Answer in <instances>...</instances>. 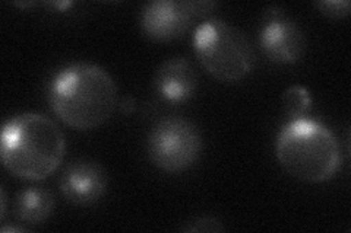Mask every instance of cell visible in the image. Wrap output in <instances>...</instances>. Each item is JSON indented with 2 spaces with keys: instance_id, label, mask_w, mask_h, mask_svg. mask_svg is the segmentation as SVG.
<instances>
[{
  "instance_id": "obj_1",
  "label": "cell",
  "mask_w": 351,
  "mask_h": 233,
  "mask_svg": "<svg viewBox=\"0 0 351 233\" xmlns=\"http://www.w3.org/2000/svg\"><path fill=\"white\" fill-rule=\"evenodd\" d=\"M53 113L66 126L91 130L112 117L117 107V86L101 66L76 61L64 66L49 86Z\"/></svg>"
},
{
  "instance_id": "obj_2",
  "label": "cell",
  "mask_w": 351,
  "mask_h": 233,
  "mask_svg": "<svg viewBox=\"0 0 351 233\" xmlns=\"http://www.w3.org/2000/svg\"><path fill=\"white\" fill-rule=\"evenodd\" d=\"M63 131L49 117L25 113L8 120L2 130L0 156L5 168L18 178H47L64 156Z\"/></svg>"
},
{
  "instance_id": "obj_3",
  "label": "cell",
  "mask_w": 351,
  "mask_h": 233,
  "mask_svg": "<svg viewBox=\"0 0 351 233\" xmlns=\"http://www.w3.org/2000/svg\"><path fill=\"white\" fill-rule=\"evenodd\" d=\"M276 153L282 168L304 182L331 180L341 165V149L334 133L307 117L291 118L281 127Z\"/></svg>"
},
{
  "instance_id": "obj_4",
  "label": "cell",
  "mask_w": 351,
  "mask_h": 233,
  "mask_svg": "<svg viewBox=\"0 0 351 233\" xmlns=\"http://www.w3.org/2000/svg\"><path fill=\"white\" fill-rule=\"evenodd\" d=\"M193 49L202 68L221 82H239L252 73L256 54L241 29L213 18L196 28Z\"/></svg>"
},
{
  "instance_id": "obj_5",
  "label": "cell",
  "mask_w": 351,
  "mask_h": 233,
  "mask_svg": "<svg viewBox=\"0 0 351 233\" xmlns=\"http://www.w3.org/2000/svg\"><path fill=\"white\" fill-rule=\"evenodd\" d=\"M147 150L152 163L161 171H186L201 154V131L189 120L164 118L149 131Z\"/></svg>"
},
{
  "instance_id": "obj_6",
  "label": "cell",
  "mask_w": 351,
  "mask_h": 233,
  "mask_svg": "<svg viewBox=\"0 0 351 233\" xmlns=\"http://www.w3.org/2000/svg\"><path fill=\"white\" fill-rule=\"evenodd\" d=\"M215 2H176V0H154L141 12V27L144 34L154 41H171L183 37L193 20L205 15Z\"/></svg>"
},
{
  "instance_id": "obj_7",
  "label": "cell",
  "mask_w": 351,
  "mask_h": 233,
  "mask_svg": "<svg viewBox=\"0 0 351 233\" xmlns=\"http://www.w3.org/2000/svg\"><path fill=\"white\" fill-rule=\"evenodd\" d=\"M259 44L271 61L293 64L304 55L306 36L287 12L278 6H271L262 18Z\"/></svg>"
},
{
  "instance_id": "obj_8",
  "label": "cell",
  "mask_w": 351,
  "mask_h": 233,
  "mask_svg": "<svg viewBox=\"0 0 351 233\" xmlns=\"http://www.w3.org/2000/svg\"><path fill=\"white\" fill-rule=\"evenodd\" d=\"M108 185V176L100 163L93 161H75L68 165L60 176L62 195L76 206H91L100 200Z\"/></svg>"
},
{
  "instance_id": "obj_9",
  "label": "cell",
  "mask_w": 351,
  "mask_h": 233,
  "mask_svg": "<svg viewBox=\"0 0 351 233\" xmlns=\"http://www.w3.org/2000/svg\"><path fill=\"white\" fill-rule=\"evenodd\" d=\"M154 86L164 101L173 104L188 101L197 90L196 69L184 57L167 59L157 69Z\"/></svg>"
},
{
  "instance_id": "obj_10",
  "label": "cell",
  "mask_w": 351,
  "mask_h": 233,
  "mask_svg": "<svg viewBox=\"0 0 351 233\" xmlns=\"http://www.w3.org/2000/svg\"><path fill=\"white\" fill-rule=\"evenodd\" d=\"M53 210L54 195L46 188L29 187L16 195L15 215L25 223L40 225L51 216Z\"/></svg>"
},
{
  "instance_id": "obj_11",
  "label": "cell",
  "mask_w": 351,
  "mask_h": 233,
  "mask_svg": "<svg viewBox=\"0 0 351 233\" xmlns=\"http://www.w3.org/2000/svg\"><path fill=\"white\" fill-rule=\"evenodd\" d=\"M282 104L287 111L289 117L291 118H302L309 113L312 105V98L309 91L304 86L294 85L290 86L287 91L282 94Z\"/></svg>"
},
{
  "instance_id": "obj_12",
  "label": "cell",
  "mask_w": 351,
  "mask_h": 233,
  "mask_svg": "<svg viewBox=\"0 0 351 233\" xmlns=\"http://www.w3.org/2000/svg\"><path fill=\"white\" fill-rule=\"evenodd\" d=\"M315 6L319 9L324 15L335 19L348 16L351 8L348 0H322V2H316Z\"/></svg>"
},
{
  "instance_id": "obj_13",
  "label": "cell",
  "mask_w": 351,
  "mask_h": 233,
  "mask_svg": "<svg viewBox=\"0 0 351 233\" xmlns=\"http://www.w3.org/2000/svg\"><path fill=\"white\" fill-rule=\"evenodd\" d=\"M183 232H221L224 230V226L219 220L210 216H202L197 217L192 221H189L183 229Z\"/></svg>"
},
{
  "instance_id": "obj_14",
  "label": "cell",
  "mask_w": 351,
  "mask_h": 233,
  "mask_svg": "<svg viewBox=\"0 0 351 233\" xmlns=\"http://www.w3.org/2000/svg\"><path fill=\"white\" fill-rule=\"evenodd\" d=\"M128 108H129V111H130L132 108H134V99H132V98H126L125 102L122 104V109L125 111V113H126Z\"/></svg>"
},
{
  "instance_id": "obj_15",
  "label": "cell",
  "mask_w": 351,
  "mask_h": 233,
  "mask_svg": "<svg viewBox=\"0 0 351 233\" xmlns=\"http://www.w3.org/2000/svg\"><path fill=\"white\" fill-rule=\"evenodd\" d=\"M5 212H6V197H5V190L2 188V213H0L2 219L5 217Z\"/></svg>"
},
{
  "instance_id": "obj_16",
  "label": "cell",
  "mask_w": 351,
  "mask_h": 233,
  "mask_svg": "<svg viewBox=\"0 0 351 233\" xmlns=\"http://www.w3.org/2000/svg\"><path fill=\"white\" fill-rule=\"evenodd\" d=\"M51 5L56 6L58 9H64V8H68V6H72V2H54Z\"/></svg>"
},
{
  "instance_id": "obj_17",
  "label": "cell",
  "mask_w": 351,
  "mask_h": 233,
  "mask_svg": "<svg viewBox=\"0 0 351 233\" xmlns=\"http://www.w3.org/2000/svg\"><path fill=\"white\" fill-rule=\"evenodd\" d=\"M24 228H3L2 232H24Z\"/></svg>"
}]
</instances>
